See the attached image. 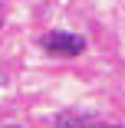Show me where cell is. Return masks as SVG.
Returning a JSON list of instances; mask_svg holds the SVG:
<instances>
[{"label":"cell","mask_w":125,"mask_h":128,"mask_svg":"<svg viewBox=\"0 0 125 128\" xmlns=\"http://www.w3.org/2000/svg\"><path fill=\"white\" fill-rule=\"evenodd\" d=\"M43 49H49V53H56V56H79V53H86V40L76 36V33L56 30V33L43 36Z\"/></svg>","instance_id":"obj_1"},{"label":"cell","mask_w":125,"mask_h":128,"mask_svg":"<svg viewBox=\"0 0 125 128\" xmlns=\"http://www.w3.org/2000/svg\"><path fill=\"white\" fill-rule=\"evenodd\" d=\"M92 118L86 112H59L56 115V128H89Z\"/></svg>","instance_id":"obj_2"},{"label":"cell","mask_w":125,"mask_h":128,"mask_svg":"<svg viewBox=\"0 0 125 128\" xmlns=\"http://www.w3.org/2000/svg\"><path fill=\"white\" fill-rule=\"evenodd\" d=\"M0 128H23V125H0Z\"/></svg>","instance_id":"obj_3"},{"label":"cell","mask_w":125,"mask_h":128,"mask_svg":"<svg viewBox=\"0 0 125 128\" xmlns=\"http://www.w3.org/2000/svg\"><path fill=\"white\" fill-rule=\"evenodd\" d=\"M4 82H7V76H4V72H0V86H4Z\"/></svg>","instance_id":"obj_4"}]
</instances>
